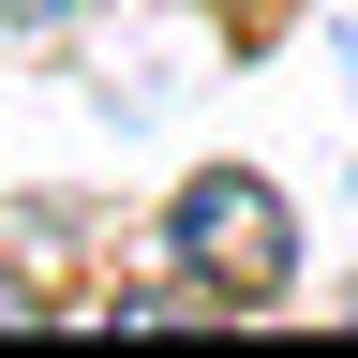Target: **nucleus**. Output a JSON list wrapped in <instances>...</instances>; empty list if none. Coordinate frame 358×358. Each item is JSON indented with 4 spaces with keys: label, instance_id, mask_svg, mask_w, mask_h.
I'll return each mask as SVG.
<instances>
[{
    "label": "nucleus",
    "instance_id": "1",
    "mask_svg": "<svg viewBox=\"0 0 358 358\" xmlns=\"http://www.w3.org/2000/svg\"><path fill=\"white\" fill-rule=\"evenodd\" d=\"M164 254H179L194 299H239V313H254V299L299 284V209L268 194L254 164H194V179L164 194Z\"/></svg>",
    "mask_w": 358,
    "mask_h": 358
},
{
    "label": "nucleus",
    "instance_id": "2",
    "mask_svg": "<svg viewBox=\"0 0 358 358\" xmlns=\"http://www.w3.org/2000/svg\"><path fill=\"white\" fill-rule=\"evenodd\" d=\"M30 313H45V299H30V284H15V268H0V329H30Z\"/></svg>",
    "mask_w": 358,
    "mask_h": 358
}]
</instances>
